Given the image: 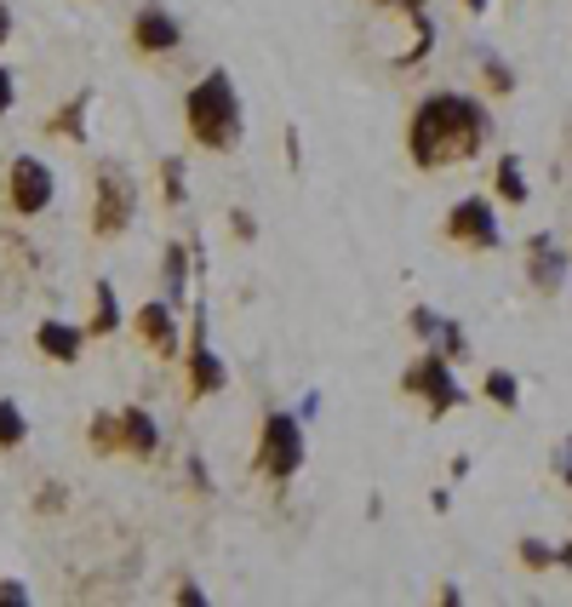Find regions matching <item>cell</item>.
Here are the masks:
<instances>
[{
    "label": "cell",
    "mask_w": 572,
    "mask_h": 607,
    "mask_svg": "<svg viewBox=\"0 0 572 607\" xmlns=\"http://www.w3.org/2000/svg\"><path fill=\"white\" fill-rule=\"evenodd\" d=\"M486 138V109L464 92H429L413 109V127H406V150L424 172L453 167V160H469L476 144Z\"/></svg>",
    "instance_id": "6da1fadb"
},
{
    "label": "cell",
    "mask_w": 572,
    "mask_h": 607,
    "mask_svg": "<svg viewBox=\"0 0 572 607\" xmlns=\"http://www.w3.org/2000/svg\"><path fill=\"white\" fill-rule=\"evenodd\" d=\"M183 115H190V132L207 150H230L240 138V98L230 87V75L212 69L207 80H195L190 98H183Z\"/></svg>",
    "instance_id": "7a4b0ae2"
},
{
    "label": "cell",
    "mask_w": 572,
    "mask_h": 607,
    "mask_svg": "<svg viewBox=\"0 0 572 607\" xmlns=\"http://www.w3.org/2000/svg\"><path fill=\"white\" fill-rule=\"evenodd\" d=\"M258 464H263V476H275V481L298 476V464H303V424L292 413L263 418V459Z\"/></svg>",
    "instance_id": "3957f363"
},
{
    "label": "cell",
    "mask_w": 572,
    "mask_h": 607,
    "mask_svg": "<svg viewBox=\"0 0 572 607\" xmlns=\"http://www.w3.org/2000/svg\"><path fill=\"white\" fill-rule=\"evenodd\" d=\"M138 212V190L120 178L115 167H104L98 172V207H92V230L98 235H120L127 230V218Z\"/></svg>",
    "instance_id": "277c9868"
},
{
    "label": "cell",
    "mask_w": 572,
    "mask_h": 607,
    "mask_svg": "<svg viewBox=\"0 0 572 607\" xmlns=\"http://www.w3.org/2000/svg\"><path fill=\"white\" fill-rule=\"evenodd\" d=\"M12 207L24 212V218L52 207V167H47V160H35V155H17L12 160Z\"/></svg>",
    "instance_id": "5b68a950"
},
{
    "label": "cell",
    "mask_w": 572,
    "mask_h": 607,
    "mask_svg": "<svg viewBox=\"0 0 572 607\" xmlns=\"http://www.w3.org/2000/svg\"><path fill=\"white\" fill-rule=\"evenodd\" d=\"M406 390H413V396H429V408H435V413H446V408H453V401L464 396L458 390V384H453V373H446V356L435 350V356H424L418 361V367H406Z\"/></svg>",
    "instance_id": "8992f818"
},
{
    "label": "cell",
    "mask_w": 572,
    "mask_h": 607,
    "mask_svg": "<svg viewBox=\"0 0 572 607\" xmlns=\"http://www.w3.org/2000/svg\"><path fill=\"white\" fill-rule=\"evenodd\" d=\"M446 235H453V241H476V247H498V241H504V230H498V218H493L486 201H458L453 218H446Z\"/></svg>",
    "instance_id": "52a82bcc"
},
{
    "label": "cell",
    "mask_w": 572,
    "mask_h": 607,
    "mask_svg": "<svg viewBox=\"0 0 572 607\" xmlns=\"http://www.w3.org/2000/svg\"><path fill=\"white\" fill-rule=\"evenodd\" d=\"M190 384H195V396H212L230 384V373H223V361L207 350V315L195 310V338H190Z\"/></svg>",
    "instance_id": "ba28073f"
},
{
    "label": "cell",
    "mask_w": 572,
    "mask_h": 607,
    "mask_svg": "<svg viewBox=\"0 0 572 607\" xmlns=\"http://www.w3.org/2000/svg\"><path fill=\"white\" fill-rule=\"evenodd\" d=\"M132 40H138L143 52H172V47H183V29H178V17H172V12L143 7V12L132 17Z\"/></svg>",
    "instance_id": "9c48e42d"
},
{
    "label": "cell",
    "mask_w": 572,
    "mask_h": 607,
    "mask_svg": "<svg viewBox=\"0 0 572 607\" xmlns=\"http://www.w3.org/2000/svg\"><path fill=\"white\" fill-rule=\"evenodd\" d=\"M35 344H40V356H52V361H75L80 344H87V333L69 327V321H40Z\"/></svg>",
    "instance_id": "30bf717a"
},
{
    "label": "cell",
    "mask_w": 572,
    "mask_h": 607,
    "mask_svg": "<svg viewBox=\"0 0 572 607\" xmlns=\"http://www.w3.org/2000/svg\"><path fill=\"white\" fill-rule=\"evenodd\" d=\"M120 448H132V453H143V459L160 448V430H155V418L143 413V408H127V413H120Z\"/></svg>",
    "instance_id": "8fae6325"
},
{
    "label": "cell",
    "mask_w": 572,
    "mask_h": 607,
    "mask_svg": "<svg viewBox=\"0 0 572 607\" xmlns=\"http://www.w3.org/2000/svg\"><path fill=\"white\" fill-rule=\"evenodd\" d=\"M138 327L150 333L160 350H178V338H172V304H167V298H160V304H143V310H138Z\"/></svg>",
    "instance_id": "7c38bea8"
},
{
    "label": "cell",
    "mask_w": 572,
    "mask_h": 607,
    "mask_svg": "<svg viewBox=\"0 0 572 607\" xmlns=\"http://www.w3.org/2000/svg\"><path fill=\"white\" fill-rule=\"evenodd\" d=\"M183 275H190V264H183V247L172 241V247H167V304H172V310L183 304Z\"/></svg>",
    "instance_id": "4fadbf2b"
},
{
    "label": "cell",
    "mask_w": 572,
    "mask_h": 607,
    "mask_svg": "<svg viewBox=\"0 0 572 607\" xmlns=\"http://www.w3.org/2000/svg\"><path fill=\"white\" fill-rule=\"evenodd\" d=\"M24 436H29V424L17 413V401H0V448H17Z\"/></svg>",
    "instance_id": "5bb4252c"
},
{
    "label": "cell",
    "mask_w": 572,
    "mask_h": 607,
    "mask_svg": "<svg viewBox=\"0 0 572 607\" xmlns=\"http://www.w3.org/2000/svg\"><path fill=\"white\" fill-rule=\"evenodd\" d=\"M120 327V310H115V287L109 281H98V321H92V333H115Z\"/></svg>",
    "instance_id": "9a60e30c"
},
{
    "label": "cell",
    "mask_w": 572,
    "mask_h": 607,
    "mask_svg": "<svg viewBox=\"0 0 572 607\" xmlns=\"http://www.w3.org/2000/svg\"><path fill=\"white\" fill-rule=\"evenodd\" d=\"M533 253H538L533 275L544 281V287H556V281H561V253H549V241H533Z\"/></svg>",
    "instance_id": "2e32d148"
},
{
    "label": "cell",
    "mask_w": 572,
    "mask_h": 607,
    "mask_svg": "<svg viewBox=\"0 0 572 607\" xmlns=\"http://www.w3.org/2000/svg\"><path fill=\"white\" fill-rule=\"evenodd\" d=\"M498 190H504L509 201H526V178H521V160H509V155H504V167H498Z\"/></svg>",
    "instance_id": "e0dca14e"
},
{
    "label": "cell",
    "mask_w": 572,
    "mask_h": 607,
    "mask_svg": "<svg viewBox=\"0 0 572 607\" xmlns=\"http://www.w3.org/2000/svg\"><path fill=\"white\" fill-rule=\"evenodd\" d=\"M486 396H493L498 408H516V378H509V373H493V378H486Z\"/></svg>",
    "instance_id": "ac0fdd59"
},
{
    "label": "cell",
    "mask_w": 572,
    "mask_h": 607,
    "mask_svg": "<svg viewBox=\"0 0 572 607\" xmlns=\"http://www.w3.org/2000/svg\"><path fill=\"white\" fill-rule=\"evenodd\" d=\"M92 441L98 448H120V418H92Z\"/></svg>",
    "instance_id": "d6986e66"
},
{
    "label": "cell",
    "mask_w": 572,
    "mask_h": 607,
    "mask_svg": "<svg viewBox=\"0 0 572 607\" xmlns=\"http://www.w3.org/2000/svg\"><path fill=\"white\" fill-rule=\"evenodd\" d=\"M167 195L183 201V172H178V160H167Z\"/></svg>",
    "instance_id": "ffe728a7"
},
{
    "label": "cell",
    "mask_w": 572,
    "mask_h": 607,
    "mask_svg": "<svg viewBox=\"0 0 572 607\" xmlns=\"http://www.w3.org/2000/svg\"><path fill=\"white\" fill-rule=\"evenodd\" d=\"M12 98H17V92H12V75H6V69H0V115H6V109H12Z\"/></svg>",
    "instance_id": "44dd1931"
},
{
    "label": "cell",
    "mask_w": 572,
    "mask_h": 607,
    "mask_svg": "<svg viewBox=\"0 0 572 607\" xmlns=\"http://www.w3.org/2000/svg\"><path fill=\"white\" fill-rule=\"evenodd\" d=\"M178 602H190V607H200L207 596H200V584H178Z\"/></svg>",
    "instance_id": "7402d4cb"
},
{
    "label": "cell",
    "mask_w": 572,
    "mask_h": 607,
    "mask_svg": "<svg viewBox=\"0 0 572 607\" xmlns=\"http://www.w3.org/2000/svg\"><path fill=\"white\" fill-rule=\"evenodd\" d=\"M0 602H29L24 584H0Z\"/></svg>",
    "instance_id": "603a6c76"
},
{
    "label": "cell",
    "mask_w": 572,
    "mask_h": 607,
    "mask_svg": "<svg viewBox=\"0 0 572 607\" xmlns=\"http://www.w3.org/2000/svg\"><path fill=\"white\" fill-rule=\"evenodd\" d=\"M6 35H12V12H6V0H0V47H6Z\"/></svg>",
    "instance_id": "cb8c5ba5"
},
{
    "label": "cell",
    "mask_w": 572,
    "mask_h": 607,
    "mask_svg": "<svg viewBox=\"0 0 572 607\" xmlns=\"http://www.w3.org/2000/svg\"><path fill=\"white\" fill-rule=\"evenodd\" d=\"M384 7H406V12H424V0H384Z\"/></svg>",
    "instance_id": "d4e9b609"
},
{
    "label": "cell",
    "mask_w": 572,
    "mask_h": 607,
    "mask_svg": "<svg viewBox=\"0 0 572 607\" xmlns=\"http://www.w3.org/2000/svg\"><path fill=\"white\" fill-rule=\"evenodd\" d=\"M469 7H476V12H481V7H486V0H469Z\"/></svg>",
    "instance_id": "484cf974"
}]
</instances>
